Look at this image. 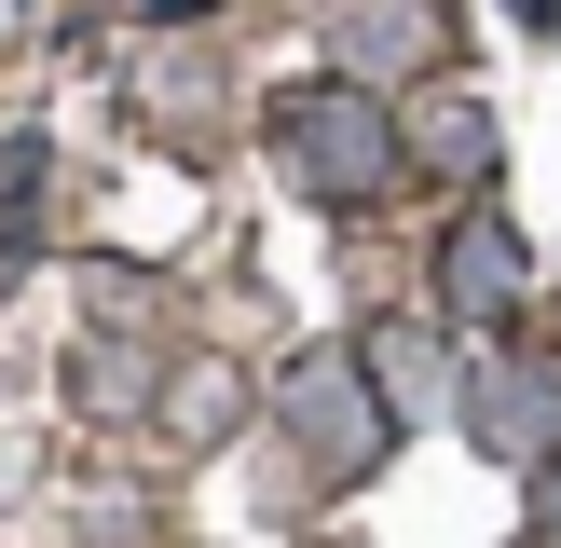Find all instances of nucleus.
Masks as SVG:
<instances>
[{"instance_id": "nucleus-1", "label": "nucleus", "mask_w": 561, "mask_h": 548, "mask_svg": "<svg viewBox=\"0 0 561 548\" xmlns=\"http://www.w3.org/2000/svg\"><path fill=\"white\" fill-rule=\"evenodd\" d=\"M274 164H288V192H301V206L370 219L383 192L411 179V110L383 96V82L316 69V82H288V96H274Z\"/></svg>"}, {"instance_id": "nucleus-8", "label": "nucleus", "mask_w": 561, "mask_h": 548, "mask_svg": "<svg viewBox=\"0 0 561 548\" xmlns=\"http://www.w3.org/2000/svg\"><path fill=\"white\" fill-rule=\"evenodd\" d=\"M520 548H561V453L535 466V493H520Z\"/></svg>"}, {"instance_id": "nucleus-5", "label": "nucleus", "mask_w": 561, "mask_h": 548, "mask_svg": "<svg viewBox=\"0 0 561 548\" xmlns=\"http://www.w3.org/2000/svg\"><path fill=\"white\" fill-rule=\"evenodd\" d=\"M438 0H329V55H343V82H425L438 69Z\"/></svg>"}, {"instance_id": "nucleus-2", "label": "nucleus", "mask_w": 561, "mask_h": 548, "mask_svg": "<svg viewBox=\"0 0 561 548\" xmlns=\"http://www.w3.org/2000/svg\"><path fill=\"white\" fill-rule=\"evenodd\" d=\"M274 411H288L301 466H316L329 493H343V480H370V466L398 453V411H383V384H370V356H356V343H316L288 384H274Z\"/></svg>"}, {"instance_id": "nucleus-4", "label": "nucleus", "mask_w": 561, "mask_h": 548, "mask_svg": "<svg viewBox=\"0 0 561 548\" xmlns=\"http://www.w3.org/2000/svg\"><path fill=\"white\" fill-rule=\"evenodd\" d=\"M453 425L480 438L493 466L535 480V466L561 453V356H548V343H480V356H466V384H453Z\"/></svg>"}, {"instance_id": "nucleus-3", "label": "nucleus", "mask_w": 561, "mask_h": 548, "mask_svg": "<svg viewBox=\"0 0 561 548\" xmlns=\"http://www.w3.org/2000/svg\"><path fill=\"white\" fill-rule=\"evenodd\" d=\"M425 301H438V329H480V343H507V329L535 316V233H520L507 206H466L453 233L425 247Z\"/></svg>"}, {"instance_id": "nucleus-7", "label": "nucleus", "mask_w": 561, "mask_h": 548, "mask_svg": "<svg viewBox=\"0 0 561 548\" xmlns=\"http://www.w3.org/2000/svg\"><path fill=\"white\" fill-rule=\"evenodd\" d=\"M356 356H370V384H383V411H398V425H411V411H438V398L466 384V370H438L425 316H383V329H356Z\"/></svg>"}, {"instance_id": "nucleus-6", "label": "nucleus", "mask_w": 561, "mask_h": 548, "mask_svg": "<svg viewBox=\"0 0 561 548\" xmlns=\"http://www.w3.org/2000/svg\"><path fill=\"white\" fill-rule=\"evenodd\" d=\"M411 164H425L438 192H466V206H493V179H507V124H493V96H425L411 110Z\"/></svg>"}]
</instances>
